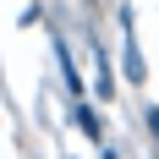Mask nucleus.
<instances>
[{
    "label": "nucleus",
    "mask_w": 159,
    "mask_h": 159,
    "mask_svg": "<svg viewBox=\"0 0 159 159\" xmlns=\"http://www.w3.org/2000/svg\"><path fill=\"white\" fill-rule=\"evenodd\" d=\"M77 126H82V132H88V137H99V115H93V110H88V104H82V110H77Z\"/></svg>",
    "instance_id": "nucleus-1"
},
{
    "label": "nucleus",
    "mask_w": 159,
    "mask_h": 159,
    "mask_svg": "<svg viewBox=\"0 0 159 159\" xmlns=\"http://www.w3.org/2000/svg\"><path fill=\"white\" fill-rule=\"evenodd\" d=\"M148 126H154V137H159V110H148Z\"/></svg>",
    "instance_id": "nucleus-2"
}]
</instances>
